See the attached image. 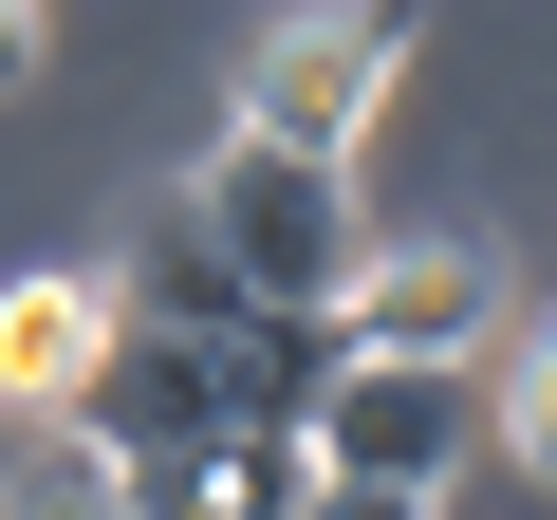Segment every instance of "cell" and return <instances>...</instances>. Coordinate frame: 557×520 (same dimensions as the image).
Masks as SVG:
<instances>
[{
    "label": "cell",
    "mask_w": 557,
    "mask_h": 520,
    "mask_svg": "<svg viewBox=\"0 0 557 520\" xmlns=\"http://www.w3.org/2000/svg\"><path fill=\"white\" fill-rule=\"evenodd\" d=\"M391 75H409V20H260V57H242V149H298V168H354V131L391 112Z\"/></svg>",
    "instance_id": "cell-2"
},
{
    "label": "cell",
    "mask_w": 557,
    "mask_h": 520,
    "mask_svg": "<svg viewBox=\"0 0 557 520\" xmlns=\"http://www.w3.org/2000/svg\"><path fill=\"white\" fill-rule=\"evenodd\" d=\"M483 317H502V260H483V242H391V260H354L335 354H372V372H465Z\"/></svg>",
    "instance_id": "cell-4"
},
{
    "label": "cell",
    "mask_w": 557,
    "mask_h": 520,
    "mask_svg": "<svg viewBox=\"0 0 557 520\" xmlns=\"http://www.w3.org/2000/svg\"><path fill=\"white\" fill-rule=\"evenodd\" d=\"M483 428H502L520 483H557V317H520V354L483 372Z\"/></svg>",
    "instance_id": "cell-9"
},
{
    "label": "cell",
    "mask_w": 557,
    "mask_h": 520,
    "mask_svg": "<svg viewBox=\"0 0 557 520\" xmlns=\"http://www.w3.org/2000/svg\"><path fill=\"white\" fill-rule=\"evenodd\" d=\"M205 502H223V520H317V446L223 428V446H205Z\"/></svg>",
    "instance_id": "cell-10"
},
{
    "label": "cell",
    "mask_w": 557,
    "mask_h": 520,
    "mask_svg": "<svg viewBox=\"0 0 557 520\" xmlns=\"http://www.w3.org/2000/svg\"><path fill=\"white\" fill-rule=\"evenodd\" d=\"M317 520H428V502H372V483H317Z\"/></svg>",
    "instance_id": "cell-12"
},
{
    "label": "cell",
    "mask_w": 557,
    "mask_h": 520,
    "mask_svg": "<svg viewBox=\"0 0 557 520\" xmlns=\"http://www.w3.org/2000/svg\"><path fill=\"white\" fill-rule=\"evenodd\" d=\"M465 446H483V372H372V354H335V409H317V483L428 502Z\"/></svg>",
    "instance_id": "cell-3"
},
{
    "label": "cell",
    "mask_w": 557,
    "mask_h": 520,
    "mask_svg": "<svg viewBox=\"0 0 557 520\" xmlns=\"http://www.w3.org/2000/svg\"><path fill=\"white\" fill-rule=\"evenodd\" d=\"M38 57H57V20H20V0H0V94H38Z\"/></svg>",
    "instance_id": "cell-11"
},
{
    "label": "cell",
    "mask_w": 557,
    "mask_h": 520,
    "mask_svg": "<svg viewBox=\"0 0 557 520\" xmlns=\"http://www.w3.org/2000/svg\"><path fill=\"white\" fill-rule=\"evenodd\" d=\"M186 205H205V242L242 260V298L260 317H335L354 298V168H298V149H205L186 168Z\"/></svg>",
    "instance_id": "cell-1"
},
{
    "label": "cell",
    "mask_w": 557,
    "mask_h": 520,
    "mask_svg": "<svg viewBox=\"0 0 557 520\" xmlns=\"http://www.w3.org/2000/svg\"><path fill=\"white\" fill-rule=\"evenodd\" d=\"M260 298H242V260L205 242V205L168 186L149 223H131V260H112V335H168V354H223Z\"/></svg>",
    "instance_id": "cell-5"
},
{
    "label": "cell",
    "mask_w": 557,
    "mask_h": 520,
    "mask_svg": "<svg viewBox=\"0 0 557 520\" xmlns=\"http://www.w3.org/2000/svg\"><path fill=\"white\" fill-rule=\"evenodd\" d=\"M205 391H223V428L317 446V409H335V317H242V335L205 354Z\"/></svg>",
    "instance_id": "cell-8"
},
{
    "label": "cell",
    "mask_w": 557,
    "mask_h": 520,
    "mask_svg": "<svg viewBox=\"0 0 557 520\" xmlns=\"http://www.w3.org/2000/svg\"><path fill=\"white\" fill-rule=\"evenodd\" d=\"M75 446H94V465H205V446H223V391H205V354H168V335H112V372H94Z\"/></svg>",
    "instance_id": "cell-7"
},
{
    "label": "cell",
    "mask_w": 557,
    "mask_h": 520,
    "mask_svg": "<svg viewBox=\"0 0 557 520\" xmlns=\"http://www.w3.org/2000/svg\"><path fill=\"white\" fill-rule=\"evenodd\" d=\"M94 372H112V280H0V409L20 428H75L94 409Z\"/></svg>",
    "instance_id": "cell-6"
}]
</instances>
